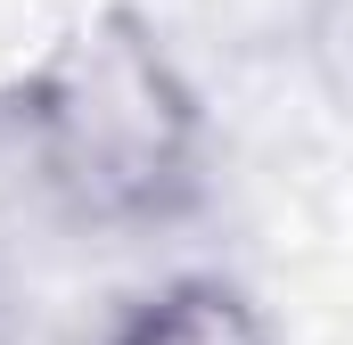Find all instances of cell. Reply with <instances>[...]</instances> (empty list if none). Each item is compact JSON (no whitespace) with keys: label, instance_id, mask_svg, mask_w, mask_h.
<instances>
[{"label":"cell","instance_id":"cell-1","mask_svg":"<svg viewBox=\"0 0 353 345\" xmlns=\"http://www.w3.org/2000/svg\"><path fill=\"white\" fill-rule=\"evenodd\" d=\"M41 181L83 222H165L197 189V99L140 8L83 17L25 90Z\"/></svg>","mask_w":353,"mask_h":345},{"label":"cell","instance_id":"cell-2","mask_svg":"<svg viewBox=\"0 0 353 345\" xmlns=\"http://www.w3.org/2000/svg\"><path fill=\"white\" fill-rule=\"evenodd\" d=\"M99 345H271V321L222 271H181L165 288H148L140 304H123Z\"/></svg>","mask_w":353,"mask_h":345}]
</instances>
